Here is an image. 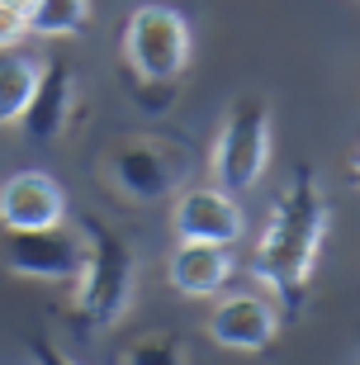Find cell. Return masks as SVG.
<instances>
[{
	"instance_id": "6da1fadb",
	"label": "cell",
	"mask_w": 360,
	"mask_h": 365,
	"mask_svg": "<svg viewBox=\"0 0 360 365\" xmlns=\"http://www.w3.org/2000/svg\"><path fill=\"white\" fill-rule=\"evenodd\" d=\"M322 237H327V195L318 185V171L299 166L256 242V280L275 294V309H284V318H299L304 309Z\"/></svg>"
},
{
	"instance_id": "7a4b0ae2",
	"label": "cell",
	"mask_w": 360,
	"mask_h": 365,
	"mask_svg": "<svg viewBox=\"0 0 360 365\" xmlns=\"http://www.w3.org/2000/svg\"><path fill=\"white\" fill-rule=\"evenodd\" d=\"M81 228H86V261L76 275V309L91 327H114L133 304V247L100 218H81Z\"/></svg>"
},
{
	"instance_id": "3957f363",
	"label": "cell",
	"mask_w": 360,
	"mask_h": 365,
	"mask_svg": "<svg viewBox=\"0 0 360 365\" xmlns=\"http://www.w3.org/2000/svg\"><path fill=\"white\" fill-rule=\"evenodd\" d=\"M270 166V109L266 100H237L214 143V180L223 195H247Z\"/></svg>"
},
{
	"instance_id": "277c9868",
	"label": "cell",
	"mask_w": 360,
	"mask_h": 365,
	"mask_svg": "<svg viewBox=\"0 0 360 365\" xmlns=\"http://www.w3.org/2000/svg\"><path fill=\"white\" fill-rule=\"evenodd\" d=\"M123 57L143 81H175L190 67V24L171 5H138L123 24Z\"/></svg>"
},
{
	"instance_id": "5b68a950",
	"label": "cell",
	"mask_w": 360,
	"mask_h": 365,
	"mask_svg": "<svg viewBox=\"0 0 360 365\" xmlns=\"http://www.w3.org/2000/svg\"><path fill=\"white\" fill-rule=\"evenodd\" d=\"M0 261L24 280H48V284H67L81 275L86 261V242L76 232L57 228H5L0 232Z\"/></svg>"
},
{
	"instance_id": "8992f818",
	"label": "cell",
	"mask_w": 360,
	"mask_h": 365,
	"mask_svg": "<svg viewBox=\"0 0 360 365\" xmlns=\"http://www.w3.org/2000/svg\"><path fill=\"white\" fill-rule=\"evenodd\" d=\"M109 176L133 204H157L180 185V162L152 138H123L109 148Z\"/></svg>"
},
{
	"instance_id": "52a82bcc",
	"label": "cell",
	"mask_w": 360,
	"mask_h": 365,
	"mask_svg": "<svg viewBox=\"0 0 360 365\" xmlns=\"http://www.w3.org/2000/svg\"><path fill=\"white\" fill-rule=\"evenodd\" d=\"M275 332H280V313L261 294L218 299L214 313H209V337L223 351H266L270 341H275Z\"/></svg>"
},
{
	"instance_id": "ba28073f",
	"label": "cell",
	"mask_w": 360,
	"mask_h": 365,
	"mask_svg": "<svg viewBox=\"0 0 360 365\" xmlns=\"http://www.w3.org/2000/svg\"><path fill=\"white\" fill-rule=\"evenodd\" d=\"M180 242H214V247H232L247 228L242 218V204L223 190H185L175 200V214H171Z\"/></svg>"
},
{
	"instance_id": "9c48e42d",
	"label": "cell",
	"mask_w": 360,
	"mask_h": 365,
	"mask_svg": "<svg viewBox=\"0 0 360 365\" xmlns=\"http://www.w3.org/2000/svg\"><path fill=\"white\" fill-rule=\"evenodd\" d=\"M67 218V195L48 171H14L0 185V228H57Z\"/></svg>"
},
{
	"instance_id": "30bf717a",
	"label": "cell",
	"mask_w": 360,
	"mask_h": 365,
	"mask_svg": "<svg viewBox=\"0 0 360 365\" xmlns=\"http://www.w3.org/2000/svg\"><path fill=\"white\" fill-rule=\"evenodd\" d=\"M71 67L62 62V57H53V62H43L38 67V81H34V95H29L24 114H19V128H24V138H34V143H53L62 128H67L71 119Z\"/></svg>"
},
{
	"instance_id": "8fae6325",
	"label": "cell",
	"mask_w": 360,
	"mask_h": 365,
	"mask_svg": "<svg viewBox=\"0 0 360 365\" xmlns=\"http://www.w3.org/2000/svg\"><path fill=\"white\" fill-rule=\"evenodd\" d=\"M232 252L214 242H175L171 261H166V280L185 299H214L227 280H232Z\"/></svg>"
},
{
	"instance_id": "7c38bea8",
	"label": "cell",
	"mask_w": 360,
	"mask_h": 365,
	"mask_svg": "<svg viewBox=\"0 0 360 365\" xmlns=\"http://www.w3.org/2000/svg\"><path fill=\"white\" fill-rule=\"evenodd\" d=\"M38 81V62L24 57L19 48H0V128L5 123H19L29 95Z\"/></svg>"
},
{
	"instance_id": "4fadbf2b",
	"label": "cell",
	"mask_w": 360,
	"mask_h": 365,
	"mask_svg": "<svg viewBox=\"0 0 360 365\" xmlns=\"http://www.w3.org/2000/svg\"><path fill=\"white\" fill-rule=\"evenodd\" d=\"M91 19V0H34L29 5V34L43 38H71Z\"/></svg>"
},
{
	"instance_id": "5bb4252c",
	"label": "cell",
	"mask_w": 360,
	"mask_h": 365,
	"mask_svg": "<svg viewBox=\"0 0 360 365\" xmlns=\"http://www.w3.org/2000/svg\"><path fill=\"white\" fill-rule=\"evenodd\" d=\"M119 365H185V346L175 332H147L123 351Z\"/></svg>"
},
{
	"instance_id": "9a60e30c",
	"label": "cell",
	"mask_w": 360,
	"mask_h": 365,
	"mask_svg": "<svg viewBox=\"0 0 360 365\" xmlns=\"http://www.w3.org/2000/svg\"><path fill=\"white\" fill-rule=\"evenodd\" d=\"M24 34H29V14L14 10V5H0V48H14Z\"/></svg>"
},
{
	"instance_id": "2e32d148",
	"label": "cell",
	"mask_w": 360,
	"mask_h": 365,
	"mask_svg": "<svg viewBox=\"0 0 360 365\" xmlns=\"http://www.w3.org/2000/svg\"><path fill=\"white\" fill-rule=\"evenodd\" d=\"M29 356H34V365H76L71 356L57 351V346H53L48 337H34V341H29Z\"/></svg>"
},
{
	"instance_id": "e0dca14e",
	"label": "cell",
	"mask_w": 360,
	"mask_h": 365,
	"mask_svg": "<svg viewBox=\"0 0 360 365\" xmlns=\"http://www.w3.org/2000/svg\"><path fill=\"white\" fill-rule=\"evenodd\" d=\"M0 5H14V10H24V14H29V5H34V0H0Z\"/></svg>"
}]
</instances>
